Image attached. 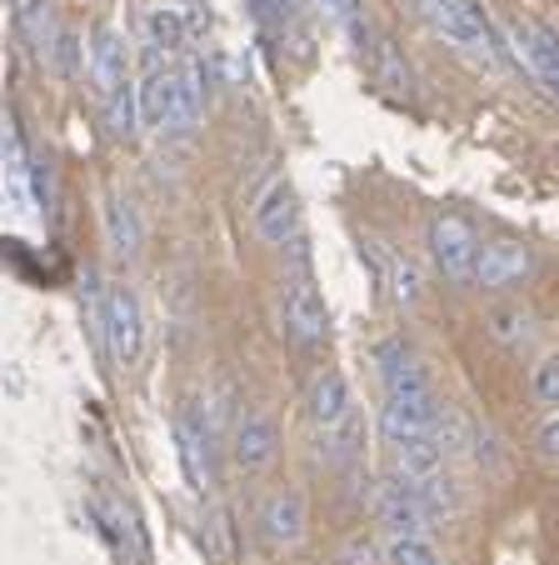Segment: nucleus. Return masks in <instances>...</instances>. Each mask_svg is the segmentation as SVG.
Masks as SVG:
<instances>
[{"instance_id": "1", "label": "nucleus", "mask_w": 559, "mask_h": 565, "mask_svg": "<svg viewBox=\"0 0 559 565\" xmlns=\"http://www.w3.org/2000/svg\"><path fill=\"white\" fill-rule=\"evenodd\" d=\"M275 320L295 351H320L330 341V306L320 296V280L310 270L305 250L295 256V266H286L280 276V296H275Z\"/></svg>"}, {"instance_id": "2", "label": "nucleus", "mask_w": 559, "mask_h": 565, "mask_svg": "<svg viewBox=\"0 0 559 565\" xmlns=\"http://www.w3.org/2000/svg\"><path fill=\"white\" fill-rule=\"evenodd\" d=\"M405 6H410V11L420 15V21L430 25L444 45H454V51L470 55V61L495 65L499 51H505V45L495 41V31H490L485 11H480L475 0H405Z\"/></svg>"}, {"instance_id": "3", "label": "nucleus", "mask_w": 559, "mask_h": 565, "mask_svg": "<svg viewBox=\"0 0 559 565\" xmlns=\"http://www.w3.org/2000/svg\"><path fill=\"white\" fill-rule=\"evenodd\" d=\"M175 456L185 470V486L195 495L215 491V456H221V430H215V411L201 395H185L175 411Z\"/></svg>"}, {"instance_id": "4", "label": "nucleus", "mask_w": 559, "mask_h": 565, "mask_svg": "<svg viewBox=\"0 0 559 565\" xmlns=\"http://www.w3.org/2000/svg\"><path fill=\"white\" fill-rule=\"evenodd\" d=\"M480 246H485V241H480V231L464 221V215L434 211L430 221H424V256H430L434 276L450 280V286H470Z\"/></svg>"}, {"instance_id": "5", "label": "nucleus", "mask_w": 559, "mask_h": 565, "mask_svg": "<svg viewBox=\"0 0 559 565\" xmlns=\"http://www.w3.org/2000/svg\"><path fill=\"white\" fill-rule=\"evenodd\" d=\"M255 535H260V545L270 555H290V551L305 545L310 495L300 491L295 480H286V486H275V491L260 495V505H255Z\"/></svg>"}, {"instance_id": "6", "label": "nucleus", "mask_w": 559, "mask_h": 565, "mask_svg": "<svg viewBox=\"0 0 559 565\" xmlns=\"http://www.w3.org/2000/svg\"><path fill=\"white\" fill-rule=\"evenodd\" d=\"M535 270H539L535 246H525L515 235H490L485 246H480L470 290H480V296H515L525 280H535Z\"/></svg>"}, {"instance_id": "7", "label": "nucleus", "mask_w": 559, "mask_h": 565, "mask_svg": "<svg viewBox=\"0 0 559 565\" xmlns=\"http://www.w3.org/2000/svg\"><path fill=\"white\" fill-rule=\"evenodd\" d=\"M225 446H230V460H235V470H240V476H265V470L280 460L286 436H280V420H275L270 411L250 406V411H240V416L230 420Z\"/></svg>"}, {"instance_id": "8", "label": "nucleus", "mask_w": 559, "mask_h": 565, "mask_svg": "<svg viewBox=\"0 0 559 565\" xmlns=\"http://www.w3.org/2000/svg\"><path fill=\"white\" fill-rule=\"evenodd\" d=\"M300 221H305V215H300V195H295V185H290V175H270V185L255 195L250 231L275 250H295L300 241H305Z\"/></svg>"}, {"instance_id": "9", "label": "nucleus", "mask_w": 559, "mask_h": 565, "mask_svg": "<svg viewBox=\"0 0 559 565\" xmlns=\"http://www.w3.org/2000/svg\"><path fill=\"white\" fill-rule=\"evenodd\" d=\"M96 335L106 341V351H110L116 365H136L140 351H146V310H140V296L126 286V280L110 286Z\"/></svg>"}, {"instance_id": "10", "label": "nucleus", "mask_w": 559, "mask_h": 565, "mask_svg": "<svg viewBox=\"0 0 559 565\" xmlns=\"http://www.w3.org/2000/svg\"><path fill=\"white\" fill-rule=\"evenodd\" d=\"M444 416H450V406L434 391H405V395H385L375 426H380L385 446H400V440L415 436H434L444 426Z\"/></svg>"}, {"instance_id": "11", "label": "nucleus", "mask_w": 559, "mask_h": 565, "mask_svg": "<svg viewBox=\"0 0 559 565\" xmlns=\"http://www.w3.org/2000/svg\"><path fill=\"white\" fill-rule=\"evenodd\" d=\"M85 86H90V96L106 106L110 96H120V90L130 86V51H126V35L116 31L110 21H100L96 31H90V45H85Z\"/></svg>"}, {"instance_id": "12", "label": "nucleus", "mask_w": 559, "mask_h": 565, "mask_svg": "<svg viewBox=\"0 0 559 565\" xmlns=\"http://www.w3.org/2000/svg\"><path fill=\"white\" fill-rule=\"evenodd\" d=\"M369 365H375V381L385 395H405V391H434L430 385V365L415 351V341L405 331H390L369 345Z\"/></svg>"}, {"instance_id": "13", "label": "nucleus", "mask_w": 559, "mask_h": 565, "mask_svg": "<svg viewBox=\"0 0 559 565\" xmlns=\"http://www.w3.org/2000/svg\"><path fill=\"white\" fill-rule=\"evenodd\" d=\"M369 515H375V525L385 531V541H410V535H430L434 521L424 515V505L410 495V486H405L395 470H385L380 480H375V501H369Z\"/></svg>"}, {"instance_id": "14", "label": "nucleus", "mask_w": 559, "mask_h": 565, "mask_svg": "<svg viewBox=\"0 0 559 565\" xmlns=\"http://www.w3.org/2000/svg\"><path fill=\"white\" fill-rule=\"evenodd\" d=\"M505 51L515 55L519 65H525L535 86H545L549 96L559 100V35L549 31V25H539V21H509Z\"/></svg>"}, {"instance_id": "15", "label": "nucleus", "mask_w": 559, "mask_h": 565, "mask_svg": "<svg viewBox=\"0 0 559 565\" xmlns=\"http://www.w3.org/2000/svg\"><path fill=\"white\" fill-rule=\"evenodd\" d=\"M300 411H305V426L310 430H340V426H350V420H355V391H350L345 371L325 365V371L310 375Z\"/></svg>"}, {"instance_id": "16", "label": "nucleus", "mask_w": 559, "mask_h": 565, "mask_svg": "<svg viewBox=\"0 0 559 565\" xmlns=\"http://www.w3.org/2000/svg\"><path fill=\"white\" fill-rule=\"evenodd\" d=\"M480 326H485V335L499 345V351H525V345L539 335V310L509 296V300H495V306H485Z\"/></svg>"}, {"instance_id": "17", "label": "nucleus", "mask_w": 559, "mask_h": 565, "mask_svg": "<svg viewBox=\"0 0 559 565\" xmlns=\"http://www.w3.org/2000/svg\"><path fill=\"white\" fill-rule=\"evenodd\" d=\"M375 256V276H380L385 296L395 300L400 310H415L424 300V270L415 256H405V250H369Z\"/></svg>"}, {"instance_id": "18", "label": "nucleus", "mask_w": 559, "mask_h": 565, "mask_svg": "<svg viewBox=\"0 0 559 565\" xmlns=\"http://www.w3.org/2000/svg\"><path fill=\"white\" fill-rule=\"evenodd\" d=\"M359 456H365V426H359V416L340 430H310V460L320 470H330V476L359 470Z\"/></svg>"}, {"instance_id": "19", "label": "nucleus", "mask_w": 559, "mask_h": 565, "mask_svg": "<svg viewBox=\"0 0 559 565\" xmlns=\"http://www.w3.org/2000/svg\"><path fill=\"white\" fill-rule=\"evenodd\" d=\"M106 246L110 256L120 260V266H130V260L140 256V246H146V225H140V211L130 195H106Z\"/></svg>"}, {"instance_id": "20", "label": "nucleus", "mask_w": 559, "mask_h": 565, "mask_svg": "<svg viewBox=\"0 0 559 565\" xmlns=\"http://www.w3.org/2000/svg\"><path fill=\"white\" fill-rule=\"evenodd\" d=\"M400 476V470H395ZM410 486V495L424 505L430 521H450V515L464 511V486L454 480V470H434V476H400Z\"/></svg>"}, {"instance_id": "21", "label": "nucleus", "mask_w": 559, "mask_h": 565, "mask_svg": "<svg viewBox=\"0 0 559 565\" xmlns=\"http://www.w3.org/2000/svg\"><path fill=\"white\" fill-rule=\"evenodd\" d=\"M11 21H15V31H21V41L31 45L41 61H55L61 31H55V21H51V0H11Z\"/></svg>"}, {"instance_id": "22", "label": "nucleus", "mask_w": 559, "mask_h": 565, "mask_svg": "<svg viewBox=\"0 0 559 565\" xmlns=\"http://www.w3.org/2000/svg\"><path fill=\"white\" fill-rule=\"evenodd\" d=\"M250 6V21L260 25V35L270 41H300V11H305V0H245Z\"/></svg>"}, {"instance_id": "23", "label": "nucleus", "mask_w": 559, "mask_h": 565, "mask_svg": "<svg viewBox=\"0 0 559 565\" xmlns=\"http://www.w3.org/2000/svg\"><path fill=\"white\" fill-rule=\"evenodd\" d=\"M146 45H150L155 55H170V51H180V45H185V21H180L175 6H155V11H150V21H146Z\"/></svg>"}, {"instance_id": "24", "label": "nucleus", "mask_w": 559, "mask_h": 565, "mask_svg": "<svg viewBox=\"0 0 559 565\" xmlns=\"http://www.w3.org/2000/svg\"><path fill=\"white\" fill-rule=\"evenodd\" d=\"M529 401H535L539 411H549V416L559 411V351L535 361V371H529Z\"/></svg>"}, {"instance_id": "25", "label": "nucleus", "mask_w": 559, "mask_h": 565, "mask_svg": "<svg viewBox=\"0 0 559 565\" xmlns=\"http://www.w3.org/2000/svg\"><path fill=\"white\" fill-rule=\"evenodd\" d=\"M335 565H390V551H385L375 535L355 531V535H345V541H340Z\"/></svg>"}, {"instance_id": "26", "label": "nucleus", "mask_w": 559, "mask_h": 565, "mask_svg": "<svg viewBox=\"0 0 559 565\" xmlns=\"http://www.w3.org/2000/svg\"><path fill=\"white\" fill-rule=\"evenodd\" d=\"M390 565H444V555L434 551L430 535H410V541H385Z\"/></svg>"}, {"instance_id": "27", "label": "nucleus", "mask_w": 559, "mask_h": 565, "mask_svg": "<svg viewBox=\"0 0 559 565\" xmlns=\"http://www.w3.org/2000/svg\"><path fill=\"white\" fill-rule=\"evenodd\" d=\"M305 11L315 15V21H325L330 31H350V21L359 15L355 0H305Z\"/></svg>"}, {"instance_id": "28", "label": "nucleus", "mask_w": 559, "mask_h": 565, "mask_svg": "<svg viewBox=\"0 0 559 565\" xmlns=\"http://www.w3.org/2000/svg\"><path fill=\"white\" fill-rule=\"evenodd\" d=\"M535 456L549 460V466H559V411L535 430Z\"/></svg>"}]
</instances>
